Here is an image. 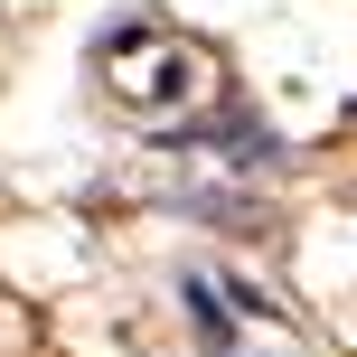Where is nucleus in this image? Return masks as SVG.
I'll return each instance as SVG.
<instances>
[{"label":"nucleus","mask_w":357,"mask_h":357,"mask_svg":"<svg viewBox=\"0 0 357 357\" xmlns=\"http://www.w3.org/2000/svg\"><path fill=\"white\" fill-rule=\"evenodd\" d=\"M94 75H104L113 113H132V123H188L197 104H207L216 66L197 38L160 29V19H132V29H113L104 47H94Z\"/></svg>","instance_id":"f257e3e1"},{"label":"nucleus","mask_w":357,"mask_h":357,"mask_svg":"<svg viewBox=\"0 0 357 357\" xmlns=\"http://www.w3.org/2000/svg\"><path fill=\"white\" fill-rule=\"evenodd\" d=\"M188 329H197V357H310L264 291L235 282V273H216V264L188 273Z\"/></svg>","instance_id":"f03ea898"}]
</instances>
